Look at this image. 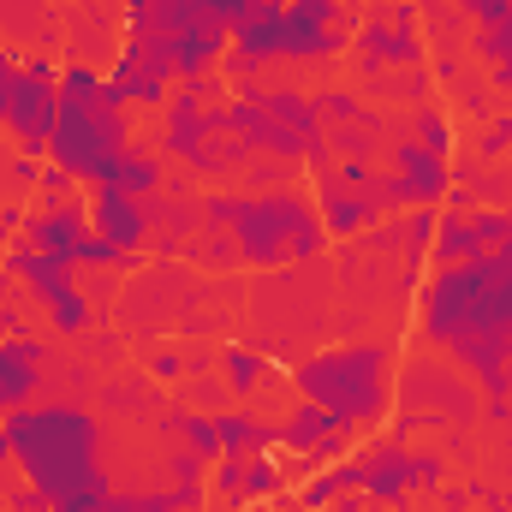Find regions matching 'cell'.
Wrapping results in <instances>:
<instances>
[{"label":"cell","mask_w":512,"mask_h":512,"mask_svg":"<svg viewBox=\"0 0 512 512\" xmlns=\"http://www.w3.org/2000/svg\"><path fill=\"white\" fill-rule=\"evenodd\" d=\"M161 435H173V441H185L203 465L209 459H221V423L209 417V411H191V405H167L161 411Z\"/></svg>","instance_id":"18"},{"label":"cell","mask_w":512,"mask_h":512,"mask_svg":"<svg viewBox=\"0 0 512 512\" xmlns=\"http://www.w3.org/2000/svg\"><path fill=\"white\" fill-rule=\"evenodd\" d=\"M280 447H292L304 465H340V459L352 453V435H346L322 405L298 399V405H292V417L280 423Z\"/></svg>","instance_id":"15"},{"label":"cell","mask_w":512,"mask_h":512,"mask_svg":"<svg viewBox=\"0 0 512 512\" xmlns=\"http://www.w3.org/2000/svg\"><path fill=\"white\" fill-rule=\"evenodd\" d=\"M227 399H233V393H227V382H221L215 370H197V376L179 382V405H191V411H209V417H215V411H227Z\"/></svg>","instance_id":"23"},{"label":"cell","mask_w":512,"mask_h":512,"mask_svg":"<svg viewBox=\"0 0 512 512\" xmlns=\"http://www.w3.org/2000/svg\"><path fill=\"white\" fill-rule=\"evenodd\" d=\"M274 489H280V465H274V453L245 459V501H262V495H274Z\"/></svg>","instance_id":"28"},{"label":"cell","mask_w":512,"mask_h":512,"mask_svg":"<svg viewBox=\"0 0 512 512\" xmlns=\"http://www.w3.org/2000/svg\"><path fill=\"white\" fill-rule=\"evenodd\" d=\"M447 191H453V161L435 155V149H423L417 137H399L393 143V167L376 173V197H382L387 209H399V203L435 209V203H447Z\"/></svg>","instance_id":"10"},{"label":"cell","mask_w":512,"mask_h":512,"mask_svg":"<svg viewBox=\"0 0 512 512\" xmlns=\"http://www.w3.org/2000/svg\"><path fill=\"white\" fill-rule=\"evenodd\" d=\"M96 512H185V507H179L173 489H149V495H137V489H114Z\"/></svg>","instance_id":"24"},{"label":"cell","mask_w":512,"mask_h":512,"mask_svg":"<svg viewBox=\"0 0 512 512\" xmlns=\"http://www.w3.org/2000/svg\"><path fill=\"white\" fill-rule=\"evenodd\" d=\"M298 399L322 405L346 435L376 429L393 411V346L387 340H352V346H328L292 364Z\"/></svg>","instance_id":"5"},{"label":"cell","mask_w":512,"mask_h":512,"mask_svg":"<svg viewBox=\"0 0 512 512\" xmlns=\"http://www.w3.org/2000/svg\"><path fill=\"white\" fill-rule=\"evenodd\" d=\"M221 370H227V393H233V399H251L268 364H262V352H251V346H227V352H221Z\"/></svg>","instance_id":"22"},{"label":"cell","mask_w":512,"mask_h":512,"mask_svg":"<svg viewBox=\"0 0 512 512\" xmlns=\"http://www.w3.org/2000/svg\"><path fill=\"white\" fill-rule=\"evenodd\" d=\"M501 215H507V221H512V203H507V209H501Z\"/></svg>","instance_id":"35"},{"label":"cell","mask_w":512,"mask_h":512,"mask_svg":"<svg viewBox=\"0 0 512 512\" xmlns=\"http://www.w3.org/2000/svg\"><path fill=\"white\" fill-rule=\"evenodd\" d=\"M459 12H465L477 30H489V24H501V18L512 12V0H459Z\"/></svg>","instance_id":"32"},{"label":"cell","mask_w":512,"mask_h":512,"mask_svg":"<svg viewBox=\"0 0 512 512\" xmlns=\"http://www.w3.org/2000/svg\"><path fill=\"white\" fill-rule=\"evenodd\" d=\"M423 346L471 370L483 399H512V251L447 262L417 292Z\"/></svg>","instance_id":"1"},{"label":"cell","mask_w":512,"mask_h":512,"mask_svg":"<svg viewBox=\"0 0 512 512\" xmlns=\"http://www.w3.org/2000/svg\"><path fill=\"white\" fill-rule=\"evenodd\" d=\"M12 441V465L48 501V512H96L114 495L102 465V423L84 405H18L0 417Z\"/></svg>","instance_id":"2"},{"label":"cell","mask_w":512,"mask_h":512,"mask_svg":"<svg viewBox=\"0 0 512 512\" xmlns=\"http://www.w3.org/2000/svg\"><path fill=\"white\" fill-rule=\"evenodd\" d=\"M143 370H149V382L179 387L185 376H191V352H179V346H155V352L143 358Z\"/></svg>","instance_id":"25"},{"label":"cell","mask_w":512,"mask_h":512,"mask_svg":"<svg viewBox=\"0 0 512 512\" xmlns=\"http://www.w3.org/2000/svg\"><path fill=\"white\" fill-rule=\"evenodd\" d=\"M334 6H346V0H334Z\"/></svg>","instance_id":"36"},{"label":"cell","mask_w":512,"mask_h":512,"mask_svg":"<svg viewBox=\"0 0 512 512\" xmlns=\"http://www.w3.org/2000/svg\"><path fill=\"white\" fill-rule=\"evenodd\" d=\"M6 512H12V507H6Z\"/></svg>","instance_id":"37"},{"label":"cell","mask_w":512,"mask_h":512,"mask_svg":"<svg viewBox=\"0 0 512 512\" xmlns=\"http://www.w3.org/2000/svg\"><path fill=\"white\" fill-rule=\"evenodd\" d=\"M215 423H221V453L227 459H256V453L280 447V423H256L251 411H215Z\"/></svg>","instance_id":"17"},{"label":"cell","mask_w":512,"mask_h":512,"mask_svg":"<svg viewBox=\"0 0 512 512\" xmlns=\"http://www.w3.org/2000/svg\"><path fill=\"white\" fill-rule=\"evenodd\" d=\"M215 495H221L227 507H245V459H227V453H221V465H215Z\"/></svg>","instance_id":"30"},{"label":"cell","mask_w":512,"mask_h":512,"mask_svg":"<svg viewBox=\"0 0 512 512\" xmlns=\"http://www.w3.org/2000/svg\"><path fill=\"white\" fill-rule=\"evenodd\" d=\"M12 459V441H6V423H0V465Z\"/></svg>","instance_id":"34"},{"label":"cell","mask_w":512,"mask_h":512,"mask_svg":"<svg viewBox=\"0 0 512 512\" xmlns=\"http://www.w3.org/2000/svg\"><path fill=\"white\" fill-rule=\"evenodd\" d=\"M6 268L48 304V322H54V334H66V340H78L90 322H96V298L78 286V268L72 262H60V256H48L42 245H30L24 233L6 245Z\"/></svg>","instance_id":"8"},{"label":"cell","mask_w":512,"mask_h":512,"mask_svg":"<svg viewBox=\"0 0 512 512\" xmlns=\"http://www.w3.org/2000/svg\"><path fill=\"white\" fill-rule=\"evenodd\" d=\"M90 227H96V239H108L114 251H126V256L155 245L149 197H131L120 185H96V197H90Z\"/></svg>","instance_id":"13"},{"label":"cell","mask_w":512,"mask_h":512,"mask_svg":"<svg viewBox=\"0 0 512 512\" xmlns=\"http://www.w3.org/2000/svg\"><path fill=\"white\" fill-rule=\"evenodd\" d=\"M358 66L376 78L382 66H423V36H417V6L387 0L370 18H358Z\"/></svg>","instance_id":"11"},{"label":"cell","mask_w":512,"mask_h":512,"mask_svg":"<svg viewBox=\"0 0 512 512\" xmlns=\"http://www.w3.org/2000/svg\"><path fill=\"white\" fill-rule=\"evenodd\" d=\"M203 209V233H227L239 262L251 268H286V262H310L328 245V227H322V209L316 197H304L298 185H280V191H245V197H197Z\"/></svg>","instance_id":"3"},{"label":"cell","mask_w":512,"mask_h":512,"mask_svg":"<svg viewBox=\"0 0 512 512\" xmlns=\"http://www.w3.org/2000/svg\"><path fill=\"white\" fill-rule=\"evenodd\" d=\"M18 72H24V60L0 42V126H6V108H12V90H18Z\"/></svg>","instance_id":"31"},{"label":"cell","mask_w":512,"mask_h":512,"mask_svg":"<svg viewBox=\"0 0 512 512\" xmlns=\"http://www.w3.org/2000/svg\"><path fill=\"white\" fill-rule=\"evenodd\" d=\"M131 149V114L108 102V78L96 66H60V108H54V137H48V161L66 179L96 185H120Z\"/></svg>","instance_id":"4"},{"label":"cell","mask_w":512,"mask_h":512,"mask_svg":"<svg viewBox=\"0 0 512 512\" xmlns=\"http://www.w3.org/2000/svg\"><path fill=\"white\" fill-rule=\"evenodd\" d=\"M316 209H322L328 239H364V233H376L387 221V203L376 191H352L328 167H316Z\"/></svg>","instance_id":"14"},{"label":"cell","mask_w":512,"mask_h":512,"mask_svg":"<svg viewBox=\"0 0 512 512\" xmlns=\"http://www.w3.org/2000/svg\"><path fill=\"white\" fill-rule=\"evenodd\" d=\"M471 233L483 251H512V221L501 209H471Z\"/></svg>","instance_id":"26"},{"label":"cell","mask_w":512,"mask_h":512,"mask_svg":"<svg viewBox=\"0 0 512 512\" xmlns=\"http://www.w3.org/2000/svg\"><path fill=\"white\" fill-rule=\"evenodd\" d=\"M399 399L411 405V417H423V423H471L477 417V393L465 382H453L435 358H417L405 376H399Z\"/></svg>","instance_id":"12"},{"label":"cell","mask_w":512,"mask_h":512,"mask_svg":"<svg viewBox=\"0 0 512 512\" xmlns=\"http://www.w3.org/2000/svg\"><path fill=\"white\" fill-rule=\"evenodd\" d=\"M477 60H489L495 90H512V12L501 18V24L477 30Z\"/></svg>","instance_id":"20"},{"label":"cell","mask_w":512,"mask_h":512,"mask_svg":"<svg viewBox=\"0 0 512 512\" xmlns=\"http://www.w3.org/2000/svg\"><path fill=\"white\" fill-rule=\"evenodd\" d=\"M501 155H512V114H495L477 131V161H501Z\"/></svg>","instance_id":"29"},{"label":"cell","mask_w":512,"mask_h":512,"mask_svg":"<svg viewBox=\"0 0 512 512\" xmlns=\"http://www.w3.org/2000/svg\"><path fill=\"white\" fill-rule=\"evenodd\" d=\"M417 143H423V149H435V155H453V126H447V120H441V108H429V102L417 108Z\"/></svg>","instance_id":"27"},{"label":"cell","mask_w":512,"mask_h":512,"mask_svg":"<svg viewBox=\"0 0 512 512\" xmlns=\"http://www.w3.org/2000/svg\"><path fill=\"white\" fill-rule=\"evenodd\" d=\"M429 256H435V268L483 256V245H477V233H471V215H465V209H447V215H441V227H435V245H429Z\"/></svg>","instance_id":"19"},{"label":"cell","mask_w":512,"mask_h":512,"mask_svg":"<svg viewBox=\"0 0 512 512\" xmlns=\"http://www.w3.org/2000/svg\"><path fill=\"white\" fill-rule=\"evenodd\" d=\"M352 42H358V18L334 0H286V12L233 24V48L251 54L256 66H268V60H334Z\"/></svg>","instance_id":"6"},{"label":"cell","mask_w":512,"mask_h":512,"mask_svg":"<svg viewBox=\"0 0 512 512\" xmlns=\"http://www.w3.org/2000/svg\"><path fill=\"white\" fill-rule=\"evenodd\" d=\"M42 364H48V346H42V340H30V334L0 340V417L36 399V387H42Z\"/></svg>","instance_id":"16"},{"label":"cell","mask_w":512,"mask_h":512,"mask_svg":"<svg viewBox=\"0 0 512 512\" xmlns=\"http://www.w3.org/2000/svg\"><path fill=\"white\" fill-rule=\"evenodd\" d=\"M54 108H60V66L30 54L24 72H18V90H12V108H6V131L18 143V155L42 161L48 155V137H54Z\"/></svg>","instance_id":"9"},{"label":"cell","mask_w":512,"mask_h":512,"mask_svg":"<svg viewBox=\"0 0 512 512\" xmlns=\"http://www.w3.org/2000/svg\"><path fill=\"white\" fill-rule=\"evenodd\" d=\"M316 114H322V131H334V126H370L376 131V114H370L352 90H322V96H316Z\"/></svg>","instance_id":"21"},{"label":"cell","mask_w":512,"mask_h":512,"mask_svg":"<svg viewBox=\"0 0 512 512\" xmlns=\"http://www.w3.org/2000/svg\"><path fill=\"white\" fill-rule=\"evenodd\" d=\"M12 334H24V328H18V316H12V304L0 298V340H12Z\"/></svg>","instance_id":"33"},{"label":"cell","mask_w":512,"mask_h":512,"mask_svg":"<svg viewBox=\"0 0 512 512\" xmlns=\"http://www.w3.org/2000/svg\"><path fill=\"white\" fill-rule=\"evenodd\" d=\"M334 483H340V495H364L376 507H405L411 489H441L447 483V459L435 447H405V435H382L358 459H340Z\"/></svg>","instance_id":"7"}]
</instances>
